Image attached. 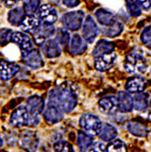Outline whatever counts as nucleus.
I'll return each mask as SVG.
<instances>
[{
	"instance_id": "4468645a",
	"label": "nucleus",
	"mask_w": 151,
	"mask_h": 152,
	"mask_svg": "<svg viewBox=\"0 0 151 152\" xmlns=\"http://www.w3.org/2000/svg\"><path fill=\"white\" fill-rule=\"evenodd\" d=\"M38 18L45 23H54L58 19L56 9L49 4H43L38 8Z\"/></svg>"
},
{
	"instance_id": "4be33fe9",
	"label": "nucleus",
	"mask_w": 151,
	"mask_h": 152,
	"mask_svg": "<svg viewBox=\"0 0 151 152\" xmlns=\"http://www.w3.org/2000/svg\"><path fill=\"white\" fill-rule=\"evenodd\" d=\"M118 99V110L123 113H129L133 110V101L132 97L128 94V91H120L117 96Z\"/></svg>"
},
{
	"instance_id": "412c9836",
	"label": "nucleus",
	"mask_w": 151,
	"mask_h": 152,
	"mask_svg": "<svg viewBox=\"0 0 151 152\" xmlns=\"http://www.w3.org/2000/svg\"><path fill=\"white\" fill-rule=\"evenodd\" d=\"M98 135L100 137V140H102L103 142H112L117 137L118 132H117V129L114 127L113 124H101Z\"/></svg>"
},
{
	"instance_id": "dca6fc26",
	"label": "nucleus",
	"mask_w": 151,
	"mask_h": 152,
	"mask_svg": "<svg viewBox=\"0 0 151 152\" xmlns=\"http://www.w3.org/2000/svg\"><path fill=\"white\" fill-rule=\"evenodd\" d=\"M125 88H126V91L131 93V94L141 93V91H144V89L146 88V80L141 76L132 77L126 82Z\"/></svg>"
},
{
	"instance_id": "ddd939ff",
	"label": "nucleus",
	"mask_w": 151,
	"mask_h": 152,
	"mask_svg": "<svg viewBox=\"0 0 151 152\" xmlns=\"http://www.w3.org/2000/svg\"><path fill=\"white\" fill-rule=\"evenodd\" d=\"M95 68L98 71H106L110 69L115 64L117 54L115 52H108V53L102 54V56L95 58Z\"/></svg>"
},
{
	"instance_id": "a19ab883",
	"label": "nucleus",
	"mask_w": 151,
	"mask_h": 152,
	"mask_svg": "<svg viewBox=\"0 0 151 152\" xmlns=\"http://www.w3.org/2000/svg\"><path fill=\"white\" fill-rule=\"evenodd\" d=\"M3 145V140H2V137H1V134H0V147H2Z\"/></svg>"
},
{
	"instance_id": "1a4fd4ad",
	"label": "nucleus",
	"mask_w": 151,
	"mask_h": 152,
	"mask_svg": "<svg viewBox=\"0 0 151 152\" xmlns=\"http://www.w3.org/2000/svg\"><path fill=\"white\" fill-rule=\"evenodd\" d=\"M56 30L51 23H43L40 26V28L33 33V39L35 44L42 46L47 39L50 38V36L54 35Z\"/></svg>"
},
{
	"instance_id": "f3484780",
	"label": "nucleus",
	"mask_w": 151,
	"mask_h": 152,
	"mask_svg": "<svg viewBox=\"0 0 151 152\" xmlns=\"http://www.w3.org/2000/svg\"><path fill=\"white\" fill-rule=\"evenodd\" d=\"M42 51L48 58H56L61 56V47L56 39H47L42 45Z\"/></svg>"
},
{
	"instance_id": "c85d7f7f",
	"label": "nucleus",
	"mask_w": 151,
	"mask_h": 152,
	"mask_svg": "<svg viewBox=\"0 0 151 152\" xmlns=\"http://www.w3.org/2000/svg\"><path fill=\"white\" fill-rule=\"evenodd\" d=\"M106 152H127V145L121 140H114L106 146Z\"/></svg>"
},
{
	"instance_id": "e433bc0d",
	"label": "nucleus",
	"mask_w": 151,
	"mask_h": 152,
	"mask_svg": "<svg viewBox=\"0 0 151 152\" xmlns=\"http://www.w3.org/2000/svg\"><path fill=\"white\" fill-rule=\"evenodd\" d=\"M88 152H106V147L102 142H98L95 146H92Z\"/></svg>"
},
{
	"instance_id": "a878e982",
	"label": "nucleus",
	"mask_w": 151,
	"mask_h": 152,
	"mask_svg": "<svg viewBox=\"0 0 151 152\" xmlns=\"http://www.w3.org/2000/svg\"><path fill=\"white\" fill-rule=\"evenodd\" d=\"M149 96L146 93H137L134 94L132 97V101H133V109L137 110V111H144L149 107Z\"/></svg>"
},
{
	"instance_id": "f704fd0d",
	"label": "nucleus",
	"mask_w": 151,
	"mask_h": 152,
	"mask_svg": "<svg viewBox=\"0 0 151 152\" xmlns=\"http://www.w3.org/2000/svg\"><path fill=\"white\" fill-rule=\"evenodd\" d=\"M54 152H73V148L69 142L60 140L54 144Z\"/></svg>"
},
{
	"instance_id": "9d476101",
	"label": "nucleus",
	"mask_w": 151,
	"mask_h": 152,
	"mask_svg": "<svg viewBox=\"0 0 151 152\" xmlns=\"http://www.w3.org/2000/svg\"><path fill=\"white\" fill-rule=\"evenodd\" d=\"M12 42L19 47L23 53H26V52L34 49L32 39L30 38V36L23 32H13Z\"/></svg>"
},
{
	"instance_id": "6e6552de",
	"label": "nucleus",
	"mask_w": 151,
	"mask_h": 152,
	"mask_svg": "<svg viewBox=\"0 0 151 152\" xmlns=\"http://www.w3.org/2000/svg\"><path fill=\"white\" fill-rule=\"evenodd\" d=\"M98 34V27L92 16H87L82 25V36L87 43H94Z\"/></svg>"
},
{
	"instance_id": "2eb2a0df",
	"label": "nucleus",
	"mask_w": 151,
	"mask_h": 152,
	"mask_svg": "<svg viewBox=\"0 0 151 152\" xmlns=\"http://www.w3.org/2000/svg\"><path fill=\"white\" fill-rule=\"evenodd\" d=\"M99 110L104 114H114L118 110V99L116 96L103 97L99 100Z\"/></svg>"
},
{
	"instance_id": "5701e85b",
	"label": "nucleus",
	"mask_w": 151,
	"mask_h": 152,
	"mask_svg": "<svg viewBox=\"0 0 151 152\" xmlns=\"http://www.w3.org/2000/svg\"><path fill=\"white\" fill-rule=\"evenodd\" d=\"M96 18L97 20L103 26H112L115 23L116 21V16L110 11L106 10V9H99L96 11Z\"/></svg>"
},
{
	"instance_id": "473e14b6",
	"label": "nucleus",
	"mask_w": 151,
	"mask_h": 152,
	"mask_svg": "<svg viewBox=\"0 0 151 152\" xmlns=\"http://www.w3.org/2000/svg\"><path fill=\"white\" fill-rule=\"evenodd\" d=\"M123 31V25L120 21H116L115 23H113L112 26H110V28L106 30V36L108 37H115V36L119 35L121 32Z\"/></svg>"
},
{
	"instance_id": "6ab92c4d",
	"label": "nucleus",
	"mask_w": 151,
	"mask_h": 152,
	"mask_svg": "<svg viewBox=\"0 0 151 152\" xmlns=\"http://www.w3.org/2000/svg\"><path fill=\"white\" fill-rule=\"evenodd\" d=\"M40 26V18H37L36 16H34L33 14H27L23 17V21L20 23L19 27L21 28V30L25 32L29 33H34Z\"/></svg>"
},
{
	"instance_id": "ea45409f",
	"label": "nucleus",
	"mask_w": 151,
	"mask_h": 152,
	"mask_svg": "<svg viewBox=\"0 0 151 152\" xmlns=\"http://www.w3.org/2000/svg\"><path fill=\"white\" fill-rule=\"evenodd\" d=\"M19 0H3V2L7 7H14Z\"/></svg>"
},
{
	"instance_id": "a211bd4d",
	"label": "nucleus",
	"mask_w": 151,
	"mask_h": 152,
	"mask_svg": "<svg viewBox=\"0 0 151 152\" xmlns=\"http://www.w3.org/2000/svg\"><path fill=\"white\" fill-rule=\"evenodd\" d=\"M69 49L73 56H80L86 51L87 44L85 39H83V37H81L79 34H75L69 42Z\"/></svg>"
},
{
	"instance_id": "b1692460",
	"label": "nucleus",
	"mask_w": 151,
	"mask_h": 152,
	"mask_svg": "<svg viewBox=\"0 0 151 152\" xmlns=\"http://www.w3.org/2000/svg\"><path fill=\"white\" fill-rule=\"evenodd\" d=\"M128 131L137 137H146L149 134V128L139 121H129Z\"/></svg>"
},
{
	"instance_id": "c9c22d12",
	"label": "nucleus",
	"mask_w": 151,
	"mask_h": 152,
	"mask_svg": "<svg viewBox=\"0 0 151 152\" xmlns=\"http://www.w3.org/2000/svg\"><path fill=\"white\" fill-rule=\"evenodd\" d=\"M141 41L147 48L151 49V26L144 29V31L141 34Z\"/></svg>"
},
{
	"instance_id": "c756f323",
	"label": "nucleus",
	"mask_w": 151,
	"mask_h": 152,
	"mask_svg": "<svg viewBox=\"0 0 151 152\" xmlns=\"http://www.w3.org/2000/svg\"><path fill=\"white\" fill-rule=\"evenodd\" d=\"M56 41L59 43V45H67L70 42V34L66 28H60L56 31Z\"/></svg>"
},
{
	"instance_id": "cd10ccee",
	"label": "nucleus",
	"mask_w": 151,
	"mask_h": 152,
	"mask_svg": "<svg viewBox=\"0 0 151 152\" xmlns=\"http://www.w3.org/2000/svg\"><path fill=\"white\" fill-rule=\"evenodd\" d=\"M25 13H26L25 11L20 8H15L13 9V10H11L8 15L9 23L13 26H19L26 15Z\"/></svg>"
},
{
	"instance_id": "4c0bfd02",
	"label": "nucleus",
	"mask_w": 151,
	"mask_h": 152,
	"mask_svg": "<svg viewBox=\"0 0 151 152\" xmlns=\"http://www.w3.org/2000/svg\"><path fill=\"white\" fill-rule=\"evenodd\" d=\"M136 2L144 10H149L151 8V0H136Z\"/></svg>"
},
{
	"instance_id": "423d86ee",
	"label": "nucleus",
	"mask_w": 151,
	"mask_h": 152,
	"mask_svg": "<svg viewBox=\"0 0 151 152\" xmlns=\"http://www.w3.org/2000/svg\"><path fill=\"white\" fill-rule=\"evenodd\" d=\"M40 140L36 133L32 131H25L21 133L19 138L20 147L27 152H35L38 148Z\"/></svg>"
},
{
	"instance_id": "39448f33",
	"label": "nucleus",
	"mask_w": 151,
	"mask_h": 152,
	"mask_svg": "<svg viewBox=\"0 0 151 152\" xmlns=\"http://www.w3.org/2000/svg\"><path fill=\"white\" fill-rule=\"evenodd\" d=\"M27 107L29 114H30V124L29 126H31L33 119L38 124V115L42 114L45 110L44 99L40 96H37V95L31 96L27 101V107Z\"/></svg>"
},
{
	"instance_id": "58836bf2",
	"label": "nucleus",
	"mask_w": 151,
	"mask_h": 152,
	"mask_svg": "<svg viewBox=\"0 0 151 152\" xmlns=\"http://www.w3.org/2000/svg\"><path fill=\"white\" fill-rule=\"evenodd\" d=\"M63 3L67 8H76L80 3V0H63Z\"/></svg>"
},
{
	"instance_id": "7c9ffc66",
	"label": "nucleus",
	"mask_w": 151,
	"mask_h": 152,
	"mask_svg": "<svg viewBox=\"0 0 151 152\" xmlns=\"http://www.w3.org/2000/svg\"><path fill=\"white\" fill-rule=\"evenodd\" d=\"M126 7L132 17H139L141 14V7L137 4L135 0H126Z\"/></svg>"
},
{
	"instance_id": "9b49d317",
	"label": "nucleus",
	"mask_w": 151,
	"mask_h": 152,
	"mask_svg": "<svg viewBox=\"0 0 151 152\" xmlns=\"http://www.w3.org/2000/svg\"><path fill=\"white\" fill-rule=\"evenodd\" d=\"M23 62L26 65L34 69H38L42 66H44L42 53L36 49H32L26 53H23Z\"/></svg>"
},
{
	"instance_id": "f257e3e1",
	"label": "nucleus",
	"mask_w": 151,
	"mask_h": 152,
	"mask_svg": "<svg viewBox=\"0 0 151 152\" xmlns=\"http://www.w3.org/2000/svg\"><path fill=\"white\" fill-rule=\"evenodd\" d=\"M78 99L76 94L66 85L53 88L49 93V104L61 109L64 113H70L77 105Z\"/></svg>"
},
{
	"instance_id": "72a5a7b5",
	"label": "nucleus",
	"mask_w": 151,
	"mask_h": 152,
	"mask_svg": "<svg viewBox=\"0 0 151 152\" xmlns=\"http://www.w3.org/2000/svg\"><path fill=\"white\" fill-rule=\"evenodd\" d=\"M13 31L11 29H0V45L5 46L12 41Z\"/></svg>"
},
{
	"instance_id": "7ed1b4c3",
	"label": "nucleus",
	"mask_w": 151,
	"mask_h": 152,
	"mask_svg": "<svg viewBox=\"0 0 151 152\" xmlns=\"http://www.w3.org/2000/svg\"><path fill=\"white\" fill-rule=\"evenodd\" d=\"M84 20V12L82 11H73L65 13L62 16V23L64 28L70 31H77L82 27Z\"/></svg>"
},
{
	"instance_id": "f03ea898",
	"label": "nucleus",
	"mask_w": 151,
	"mask_h": 152,
	"mask_svg": "<svg viewBox=\"0 0 151 152\" xmlns=\"http://www.w3.org/2000/svg\"><path fill=\"white\" fill-rule=\"evenodd\" d=\"M123 67L130 74H144L147 70V61L141 52H131L126 56Z\"/></svg>"
},
{
	"instance_id": "0eeeda50",
	"label": "nucleus",
	"mask_w": 151,
	"mask_h": 152,
	"mask_svg": "<svg viewBox=\"0 0 151 152\" xmlns=\"http://www.w3.org/2000/svg\"><path fill=\"white\" fill-rule=\"evenodd\" d=\"M10 122L13 127L23 128L30 124V114L26 107H18L11 115Z\"/></svg>"
},
{
	"instance_id": "2f4dec72",
	"label": "nucleus",
	"mask_w": 151,
	"mask_h": 152,
	"mask_svg": "<svg viewBox=\"0 0 151 152\" xmlns=\"http://www.w3.org/2000/svg\"><path fill=\"white\" fill-rule=\"evenodd\" d=\"M23 11L28 14H33L40 8V0H23Z\"/></svg>"
},
{
	"instance_id": "79ce46f5",
	"label": "nucleus",
	"mask_w": 151,
	"mask_h": 152,
	"mask_svg": "<svg viewBox=\"0 0 151 152\" xmlns=\"http://www.w3.org/2000/svg\"><path fill=\"white\" fill-rule=\"evenodd\" d=\"M149 107H151V97H150V98H149Z\"/></svg>"
},
{
	"instance_id": "bb28decb",
	"label": "nucleus",
	"mask_w": 151,
	"mask_h": 152,
	"mask_svg": "<svg viewBox=\"0 0 151 152\" xmlns=\"http://www.w3.org/2000/svg\"><path fill=\"white\" fill-rule=\"evenodd\" d=\"M94 144V137L93 135L88 134L86 132H79L78 137H77V145L80 151L84 152L93 146Z\"/></svg>"
},
{
	"instance_id": "f8f14e48",
	"label": "nucleus",
	"mask_w": 151,
	"mask_h": 152,
	"mask_svg": "<svg viewBox=\"0 0 151 152\" xmlns=\"http://www.w3.org/2000/svg\"><path fill=\"white\" fill-rule=\"evenodd\" d=\"M43 116L48 124H54L60 122L61 120H63L64 112L61 109H59L58 107L48 104V107L43 112Z\"/></svg>"
},
{
	"instance_id": "393cba45",
	"label": "nucleus",
	"mask_w": 151,
	"mask_h": 152,
	"mask_svg": "<svg viewBox=\"0 0 151 152\" xmlns=\"http://www.w3.org/2000/svg\"><path fill=\"white\" fill-rule=\"evenodd\" d=\"M115 49V46L113 43L106 39H101L97 43L95 46V48L93 50V56L94 58H98V56H102V54L108 53V52H113Z\"/></svg>"
},
{
	"instance_id": "aec40b11",
	"label": "nucleus",
	"mask_w": 151,
	"mask_h": 152,
	"mask_svg": "<svg viewBox=\"0 0 151 152\" xmlns=\"http://www.w3.org/2000/svg\"><path fill=\"white\" fill-rule=\"evenodd\" d=\"M19 70L16 64L9 63L5 61H0V79L3 81H8L15 76Z\"/></svg>"
},
{
	"instance_id": "20e7f679",
	"label": "nucleus",
	"mask_w": 151,
	"mask_h": 152,
	"mask_svg": "<svg viewBox=\"0 0 151 152\" xmlns=\"http://www.w3.org/2000/svg\"><path fill=\"white\" fill-rule=\"evenodd\" d=\"M80 127L84 132L91 135H98L101 127V121L96 115L85 113L80 117Z\"/></svg>"
}]
</instances>
